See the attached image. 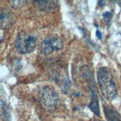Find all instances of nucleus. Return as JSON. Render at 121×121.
<instances>
[{
  "instance_id": "f257e3e1",
  "label": "nucleus",
  "mask_w": 121,
  "mask_h": 121,
  "mask_svg": "<svg viewBox=\"0 0 121 121\" xmlns=\"http://www.w3.org/2000/svg\"><path fill=\"white\" fill-rule=\"evenodd\" d=\"M97 81L101 93L107 99H113L117 94V87L111 73L108 68L102 67L97 71Z\"/></svg>"
},
{
  "instance_id": "f03ea898",
  "label": "nucleus",
  "mask_w": 121,
  "mask_h": 121,
  "mask_svg": "<svg viewBox=\"0 0 121 121\" xmlns=\"http://www.w3.org/2000/svg\"><path fill=\"white\" fill-rule=\"evenodd\" d=\"M39 97L44 107L49 111H52L56 108L59 104L58 95L49 86H45L40 88Z\"/></svg>"
},
{
  "instance_id": "7ed1b4c3",
  "label": "nucleus",
  "mask_w": 121,
  "mask_h": 121,
  "mask_svg": "<svg viewBox=\"0 0 121 121\" xmlns=\"http://www.w3.org/2000/svg\"><path fill=\"white\" fill-rule=\"evenodd\" d=\"M36 43L37 40L34 35L25 32H20L16 38L15 47L20 54H29L34 50Z\"/></svg>"
},
{
  "instance_id": "20e7f679",
  "label": "nucleus",
  "mask_w": 121,
  "mask_h": 121,
  "mask_svg": "<svg viewBox=\"0 0 121 121\" xmlns=\"http://www.w3.org/2000/svg\"><path fill=\"white\" fill-rule=\"evenodd\" d=\"M63 43L59 38L55 37V36L47 38L41 43V53L44 55H49L53 53L55 51H59L61 49Z\"/></svg>"
},
{
  "instance_id": "39448f33",
  "label": "nucleus",
  "mask_w": 121,
  "mask_h": 121,
  "mask_svg": "<svg viewBox=\"0 0 121 121\" xmlns=\"http://www.w3.org/2000/svg\"><path fill=\"white\" fill-rule=\"evenodd\" d=\"M103 109L105 116L108 121H121V115L116 109L108 106H104Z\"/></svg>"
},
{
  "instance_id": "423d86ee",
  "label": "nucleus",
  "mask_w": 121,
  "mask_h": 121,
  "mask_svg": "<svg viewBox=\"0 0 121 121\" xmlns=\"http://www.w3.org/2000/svg\"><path fill=\"white\" fill-rule=\"evenodd\" d=\"M91 92V100L90 104L88 105V107L91 111L95 114L97 116H100V111H99V98L97 94L94 92L92 89L90 88Z\"/></svg>"
},
{
  "instance_id": "0eeeda50",
  "label": "nucleus",
  "mask_w": 121,
  "mask_h": 121,
  "mask_svg": "<svg viewBox=\"0 0 121 121\" xmlns=\"http://www.w3.org/2000/svg\"><path fill=\"white\" fill-rule=\"evenodd\" d=\"M1 27L2 28H6L10 25V22H12V17L10 15V13L8 10L2 9L1 10Z\"/></svg>"
},
{
  "instance_id": "6e6552de",
  "label": "nucleus",
  "mask_w": 121,
  "mask_h": 121,
  "mask_svg": "<svg viewBox=\"0 0 121 121\" xmlns=\"http://www.w3.org/2000/svg\"><path fill=\"white\" fill-rule=\"evenodd\" d=\"M1 118L2 121H10V114L9 108L5 103L1 100Z\"/></svg>"
},
{
  "instance_id": "1a4fd4ad",
  "label": "nucleus",
  "mask_w": 121,
  "mask_h": 121,
  "mask_svg": "<svg viewBox=\"0 0 121 121\" xmlns=\"http://www.w3.org/2000/svg\"><path fill=\"white\" fill-rule=\"evenodd\" d=\"M39 6L40 10H51L55 8V5L51 1H34Z\"/></svg>"
},
{
  "instance_id": "9d476101",
  "label": "nucleus",
  "mask_w": 121,
  "mask_h": 121,
  "mask_svg": "<svg viewBox=\"0 0 121 121\" xmlns=\"http://www.w3.org/2000/svg\"><path fill=\"white\" fill-rule=\"evenodd\" d=\"M112 17H113V13L111 11H106L102 13V18H103L104 22L108 25H109L110 23H111Z\"/></svg>"
},
{
  "instance_id": "9b49d317",
  "label": "nucleus",
  "mask_w": 121,
  "mask_h": 121,
  "mask_svg": "<svg viewBox=\"0 0 121 121\" xmlns=\"http://www.w3.org/2000/svg\"><path fill=\"white\" fill-rule=\"evenodd\" d=\"M96 35H97V37L99 39H102V34H101L100 31L97 30V32H96Z\"/></svg>"
},
{
  "instance_id": "f8f14e48",
  "label": "nucleus",
  "mask_w": 121,
  "mask_h": 121,
  "mask_svg": "<svg viewBox=\"0 0 121 121\" xmlns=\"http://www.w3.org/2000/svg\"><path fill=\"white\" fill-rule=\"evenodd\" d=\"M105 4H106V2L105 1H99L98 2V4L99 6H102V5H104Z\"/></svg>"
}]
</instances>
